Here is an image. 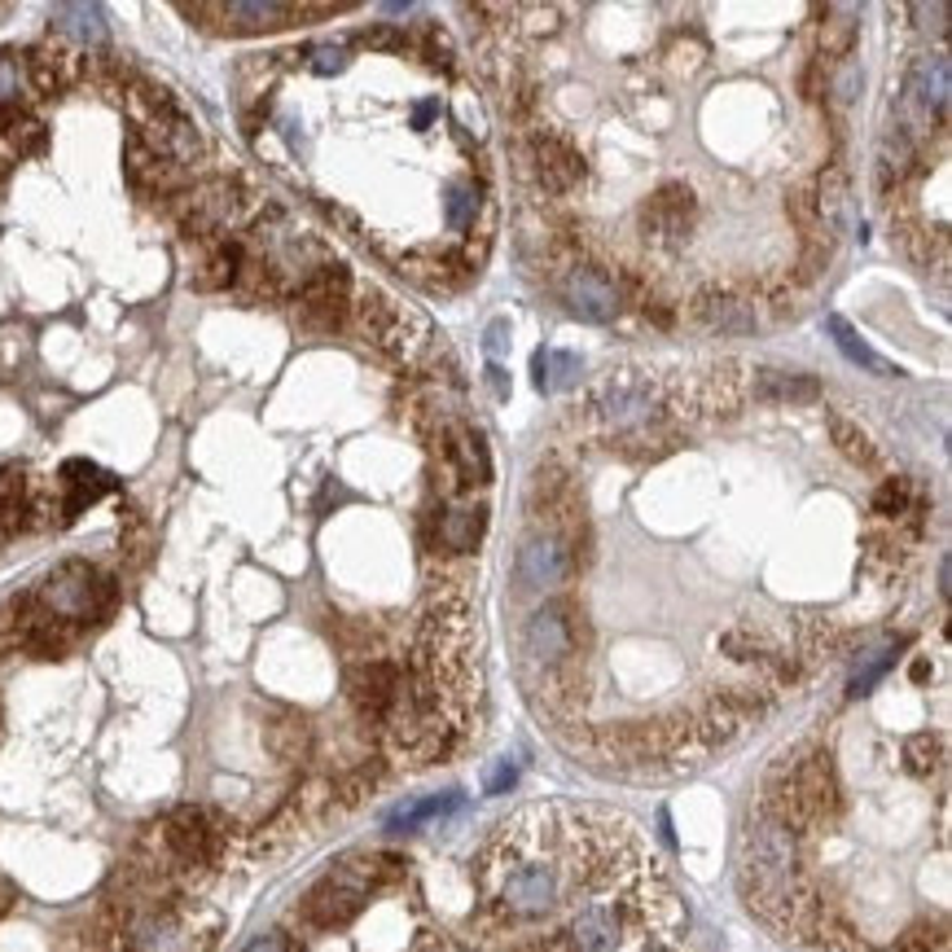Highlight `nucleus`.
Segmentation results:
<instances>
[{"label":"nucleus","mask_w":952,"mask_h":952,"mask_svg":"<svg viewBox=\"0 0 952 952\" xmlns=\"http://www.w3.org/2000/svg\"><path fill=\"white\" fill-rule=\"evenodd\" d=\"M242 952H290V935H281V931H272V935H260L255 944H247Z\"/></svg>","instance_id":"393cba45"},{"label":"nucleus","mask_w":952,"mask_h":952,"mask_svg":"<svg viewBox=\"0 0 952 952\" xmlns=\"http://www.w3.org/2000/svg\"><path fill=\"white\" fill-rule=\"evenodd\" d=\"M562 294H567V303H571V312L580 321L610 325L619 317V290H614V281H610L602 268H589V263L571 268L567 281H562Z\"/></svg>","instance_id":"7ed1b4c3"},{"label":"nucleus","mask_w":952,"mask_h":952,"mask_svg":"<svg viewBox=\"0 0 952 952\" xmlns=\"http://www.w3.org/2000/svg\"><path fill=\"white\" fill-rule=\"evenodd\" d=\"M207 13H220L224 31H242L247 36V31H277L290 18H299L303 9H294V4H216Z\"/></svg>","instance_id":"9b49d317"},{"label":"nucleus","mask_w":952,"mask_h":952,"mask_svg":"<svg viewBox=\"0 0 952 952\" xmlns=\"http://www.w3.org/2000/svg\"><path fill=\"white\" fill-rule=\"evenodd\" d=\"M53 18H58V31H67V36L84 40V44L106 40V13L97 4H58Z\"/></svg>","instance_id":"4468645a"},{"label":"nucleus","mask_w":952,"mask_h":952,"mask_svg":"<svg viewBox=\"0 0 952 952\" xmlns=\"http://www.w3.org/2000/svg\"><path fill=\"white\" fill-rule=\"evenodd\" d=\"M816 224H825L830 233L852 229V189H848L843 168H825L821 184H816Z\"/></svg>","instance_id":"9d476101"},{"label":"nucleus","mask_w":952,"mask_h":952,"mask_svg":"<svg viewBox=\"0 0 952 952\" xmlns=\"http://www.w3.org/2000/svg\"><path fill=\"white\" fill-rule=\"evenodd\" d=\"M443 216H448L452 229H470L474 216H479V193H474V184H452V189H448V202H443Z\"/></svg>","instance_id":"a211bd4d"},{"label":"nucleus","mask_w":952,"mask_h":952,"mask_svg":"<svg viewBox=\"0 0 952 952\" xmlns=\"http://www.w3.org/2000/svg\"><path fill=\"white\" fill-rule=\"evenodd\" d=\"M918 154H922V141H913L900 123H886V132L878 141V180H882V189L904 184L909 172L918 168Z\"/></svg>","instance_id":"6e6552de"},{"label":"nucleus","mask_w":952,"mask_h":952,"mask_svg":"<svg viewBox=\"0 0 952 952\" xmlns=\"http://www.w3.org/2000/svg\"><path fill=\"white\" fill-rule=\"evenodd\" d=\"M816 395H821L816 378L778 373V369H755V400H769V404H812Z\"/></svg>","instance_id":"f8f14e48"},{"label":"nucleus","mask_w":952,"mask_h":952,"mask_svg":"<svg viewBox=\"0 0 952 952\" xmlns=\"http://www.w3.org/2000/svg\"><path fill=\"white\" fill-rule=\"evenodd\" d=\"M483 527H488V514H483V510H470V505H461V510L443 514V522H439V540H443L452 553H470V549L479 544Z\"/></svg>","instance_id":"ddd939ff"},{"label":"nucleus","mask_w":952,"mask_h":952,"mask_svg":"<svg viewBox=\"0 0 952 952\" xmlns=\"http://www.w3.org/2000/svg\"><path fill=\"white\" fill-rule=\"evenodd\" d=\"M457 803H461L457 794H448V799H418V803H400V808L387 816V830H418V825H427L431 816L452 812Z\"/></svg>","instance_id":"f3484780"},{"label":"nucleus","mask_w":952,"mask_h":952,"mask_svg":"<svg viewBox=\"0 0 952 952\" xmlns=\"http://www.w3.org/2000/svg\"><path fill=\"white\" fill-rule=\"evenodd\" d=\"M22 62L13 53H0V110H18V97H22Z\"/></svg>","instance_id":"aec40b11"},{"label":"nucleus","mask_w":952,"mask_h":952,"mask_svg":"<svg viewBox=\"0 0 952 952\" xmlns=\"http://www.w3.org/2000/svg\"><path fill=\"white\" fill-rule=\"evenodd\" d=\"M571 575H575V558L558 531H540L519 549V580L527 589H558Z\"/></svg>","instance_id":"f03ea898"},{"label":"nucleus","mask_w":952,"mask_h":952,"mask_svg":"<svg viewBox=\"0 0 952 952\" xmlns=\"http://www.w3.org/2000/svg\"><path fill=\"white\" fill-rule=\"evenodd\" d=\"M443 457L457 474V483H488L492 474V461H488V448H483V434L470 431V427H452L443 434Z\"/></svg>","instance_id":"0eeeda50"},{"label":"nucleus","mask_w":952,"mask_h":952,"mask_svg":"<svg viewBox=\"0 0 952 952\" xmlns=\"http://www.w3.org/2000/svg\"><path fill=\"white\" fill-rule=\"evenodd\" d=\"M698 321L711 325V330H724V334H751L760 325L755 317V303L738 299V294H724V290H702L698 303H693Z\"/></svg>","instance_id":"423d86ee"},{"label":"nucleus","mask_w":952,"mask_h":952,"mask_svg":"<svg viewBox=\"0 0 952 952\" xmlns=\"http://www.w3.org/2000/svg\"><path fill=\"white\" fill-rule=\"evenodd\" d=\"M891 659H895V645H878V650H869L865 659H861V668L852 672V693H865L886 668H891Z\"/></svg>","instance_id":"6ab92c4d"},{"label":"nucleus","mask_w":952,"mask_h":952,"mask_svg":"<svg viewBox=\"0 0 952 952\" xmlns=\"http://www.w3.org/2000/svg\"><path fill=\"white\" fill-rule=\"evenodd\" d=\"M114 488V479L106 474V470H97L92 461H67L62 465V492H67V501H62V519H76L80 510H88L97 497H106Z\"/></svg>","instance_id":"1a4fd4ad"},{"label":"nucleus","mask_w":952,"mask_h":952,"mask_svg":"<svg viewBox=\"0 0 952 952\" xmlns=\"http://www.w3.org/2000/svg\"><path fill=\"white\" fill-rule=\"evenodd\" d=\"M531 168H535V180H540L549 193H567V189L580 184L584 159L571 150V141L540 132V137L531 141Z\"/></svg>","instance_id":"20e7f679"},{"label":"nucleus","mask_w":952,"mask_h":952,"mask_svg":"<svg viewBox=\"0 0 952 952\" xmlns=\"http://www.w3.org/2000/svg\"><path fill=\"white\" fill-rule=\"evenodd\" d=\"M834 439H839V448L852 457V461H861V465H869L873 461V448H869V439L852 422H834Z\"/></svg>","instance_id":"412c9836"},{"label":"nucleus","mask_w":952,"mask_h":952,"mask_svg":"<svg viewBox=\"0 0 952 952\" xmlns=\"http://www.w3.org/2000/svg\"><path fill=\"white\" fill-rule=\"evenodd\" d=\"M36 602L44 614L80 628V623H97L106 619L110 607H114V580L92 571L88 562H62L40 589H36Z\"/></svg>","instance_id":"f257e3e1"},{"label":"nucleus","mask_w":952,"mask_h":952,"mask_svg":"<svg viewBox=\"0 0 952 952\" xmlns=\"http://www.w3.org/2000/svg\"><path fill=\"white\" fill-rule=\"evenodd\" d=\"M641 224H645V233H650V238H659V242H677V238H685V229L693 224V193L681 184V180H677V184H663V189L645 202Z\"/></svg>","instance_id":"39448f33"},{"label":"nucleus","mask_w":952,"mask_h":952,"mask_svg":"<svg viewBox=\"0 0 952 952\" xmlns=\"http://www.w3.org/2000/svg\"><path fill=\"white\" fill-rule=\"evenodd\" d=\"M580 382V355L571 351H535V387L540 391H562Z\"/></svg>","instance_id":"2eb2a0df"},{"label":"nucleus","mask_w":952,"mask_h":952,"mask_svg":"<svg viewBox=\"0 0 952 952\" xmlns=\"http://www.w3.org/2000/svg\"><path fill=\"white\" fill-rule=\"evenodd\" d=\"M825 325H830V334H834V343H839V351H843L848 360H856V364H865V369H873L878 378H891V373H900V369H895V364H886V360H882V355H878L873 347L861 343V339H856V330H852V325H848L843 317H830Z\"/></svg>","instance_id":"dca6fc26"},{"label":"nucleus","mask_w":952,"mask_h":952,"mask_svg":"<svg viewBox=\"0 0 952 952\" xmlns=\"http://www.w3.org/2000/svg\"><path fill=\"white\" fill-rule=\"evenodd\" d=\"M856 84H861V67H856V62H848V67H843V76H839V84H834L839 101H852V97H856Z\"/></svg>","instance_id":"b1692460"},{"label":"nucleus","mask_w":952,"mask_h":952,"mask_svg":"<svg viewBox=\"0 0 952 952\" xmlns=\"http://www.w3.org/2000/svg\"><path fill=\"white\" fill-rule=\"evenodd\" d=\"M519 781V769H514V760H497L488 773H483V790L488 794H505L510 785Z\"/></svg>","instance_id":"4be33fe9"},{"label":"nucleus","mask_w":952,"mask_h":952,"mask_svg":"<svg viewBox=\"0 0 952 952\" xmlns=\"http://www.w3.org/2000/svg\"><path fill=\"white\" fill-rule=\"evenodd\" d=\"M343 67H347V53L343 49H334V44L317 49V58H312V71H317V76H334V71H343Z\"/></svg>","instance_id":"5701e85b"},{"label":"nucleus","mask_w":952,"mask_h":952,"mask_svg":"<svg viewBox=\"0 0 952 952\" xmlns=\"http://www.w3.org/2000/svg\"><path fill=\"white\" fill-rule=\"evenodd\" d=\"M505 347H510V321H492V325H488V351L501 355Z\"/></svg>","instance_id":"a878e982"},{"label":"nucleus","mask_w":952,"mask_h":952,"mask_svg":"<svg viewBox=\"0 0 952 952\" xmlns=\"http://www.w3.org/2000/svg\"><path fill=\"white\" fill-rule=\"evenodd\" d=\"M488 382L497 387V395H501V400L510 395V382H505V369H501V364H492V369H488Z\"/></svg>","instance_id":"bb28decb"}]
</instances>
